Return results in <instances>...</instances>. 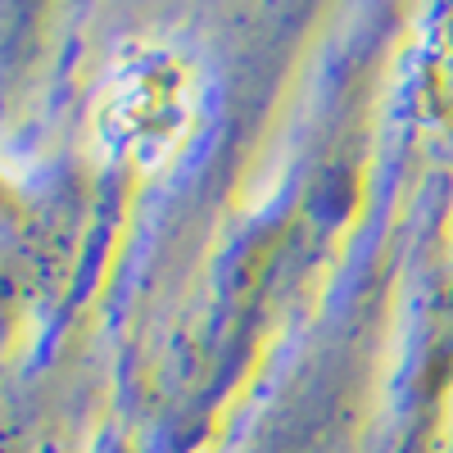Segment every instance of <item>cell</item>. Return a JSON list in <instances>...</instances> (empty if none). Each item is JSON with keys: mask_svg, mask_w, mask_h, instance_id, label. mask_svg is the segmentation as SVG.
Returning a JSON list of instances; mask_svg holds the SVG:
<instances>
[{"mask_svg": "<svg viewBox=\"0 0 453 453\" xmlns=\"http://www.w3.org/2000/svg\"><path fill=\"white\" fill-rule=\"evenodd\" d=\"M191 123V96L186 82L168 68V59H150L127 68L123 87L104 96V136H119L127 155L155 159Z\"/></svg>", "mask_w": 453, "mask_h": 453, "instance_id": "1", "label": "cell"}]
</instances>
